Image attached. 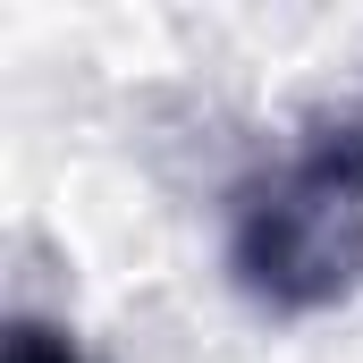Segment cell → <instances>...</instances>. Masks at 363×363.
<instances>
[{
  "mask_svg": "<svg viewBox=\"0 0 363 363\" xmlns=\"http://www.w3.org/2000/svg\"><path fill=\"white\" fill-rule=\"evenodd\" d=\"M228 279L271 321H313L363 287V118L313 127L228 194Z\"/></svg>",
  "mask_w": 363,
  "mask_h": 363,
  "instance_id": "6da1fadb",
  "label": "cell"
},
{
  "mask_svg": "<svg viewBox=\"0 0 363 363\" xmlns=\"http://www.w3.org/2000/svg\"><path fill=\"white\" fill-rule=\"evenodd\" d=\"M9 363H85V347H77L60 321H43V313H17V321H9Z\"/></svg>",
  "mask_w": 363,
  "mask_h": 363,
  "instance_id": "7a4b0ae2",
  "label": "cell"
}]
</instances>
